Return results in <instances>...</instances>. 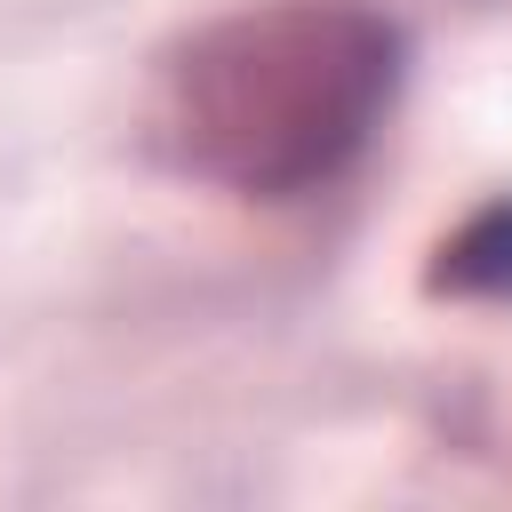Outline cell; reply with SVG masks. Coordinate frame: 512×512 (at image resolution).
Masks as SVG:
<instances>
[{
	"mask_svg": "<svg viewBox=\"0 0 512 512\" xmlns=\"http://www.w3.org/2000/svg\"><path fill=\"white\" fill-rule=\"evenodd\" d=\"M400 88V32L368 0H256L168 48L152 144L240 200H296L344 176Z\"/></svg>",
	"mask_w": 512,
	"mask_h": 512,
	"instance_id": "obj_1",
	"label": "cell"
},
{
	"mask_svg": "<svg viewBox=\"0 0 512 512\" xmlns=\"http://www.w3.org/2000/svg\"><path fill=\"white\" fill-rule=\"evenodd\" d=\"M432 288L440 296H512V200L472 208L432 248Z\"/></svg>",
	"mask_w": 512,
	"mask_h": 512,
	"instance_id": "obj_2",
	"label": "cell"
}]
</instances>
